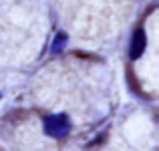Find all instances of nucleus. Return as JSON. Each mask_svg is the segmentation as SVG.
Here are the masks:
<instances>
[{"mask_svg": "<svg viewBox=\"0 0 159 151\" xmlns=\"http://www.w3.org/2000/svg\"><path fill=\"white\" fill-rule=\"evenodd\" d=\"M43 129L52 139H65L70 133V129H73V123H70L69 115H65V113H54V115L44 117Z\"/></svg>", "mask_w": 159, "mask_h": 151, "instance_id": "1", "label": "nucleus"}, {"mask_svg": "<svg viewBox=\"0 0 159 151\" xmlns=\"http://www.w3.org/2000/svg\"><path fill=\"white\" fill-rule=\"evenodd\" d=\"M145 47H147V34H145L143 28H137L131 36V43H129V58L137 61L145 53Z\"/></svg>", "mask_w": 159, "mask_h": 151, "instance_id": "2", "label": "nucleus"}, {"mask_svg": "<svg viewBox=\"0 0 159 151\" xmlns=\"http://www.w3.org/2000/svg\"><path fill=\"white\" fill-rule=\"evenodd\" d=\"M65 44H66V34L65 32H58L54 43H52V53H61V50L65 48Z\"/></svg>", "mask_w": 159, "mask_h": 151, "instance_id": "3", "label": "nucleus"}, {"mask_svg": "<svg viewBox=\"0 0 159 151\" xmlns=\"http://www.w3.org/2000/svg\"><path fill=\"white\" fill-rule=\"evenodd\" d=\"M0 97H2V95H0Z\"/></svg>", "mask_w": 159, "mask_h": 151, "instance_id": "4", "label": "nucleus"}]
</instances>
